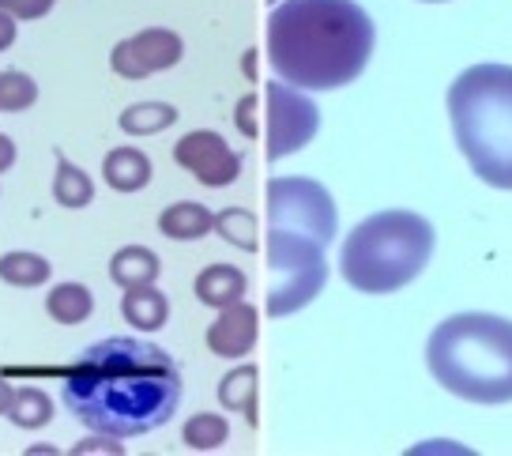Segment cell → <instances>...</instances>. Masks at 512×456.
I'll list each match as a JSON object with an SVG mask.
<instances>
[{"label":"cell","mask_w":512,"mask_h":456,"mask_svg":"<svg viewBox=\"0 0 512 456\" xmlns=\"http://www.w3.org/2000/svg\"><path fill=\"white\" fill-rule=\"evenodd\" d=\"M268 4H279V0H268Z\"/></svg>","instance_id":"32"},{"label":"cell","mask_w":512,"mask_h":456,"mask_svg":"<svg viewBox=\"0 0 512 456\" xmlns=\"http://www.w3.org/2000/svg\"><path fill=\"white\" fill-rule=\"evenodd\" d=\"M177 121V110L170 102H136L121 114V132L128 136H155V132L170 129Z\"/></svg>","instance_id":"21"},{"label":"cell","mask_w":512,"mask_h":456,"mask_svg":"<svg viewBox=\"0 0 512 456\" xmlns=\"http://www.w3.org/2000/svg\"><path fill=\"white\" fill-rule=\"evenodd\" d=\"M72 453H76V456H83V453H121V445H117V438H113V434H102V438L80 441Z\"/></svg>","instance_id":"28"},{"label":"cell","mask_w":512,"mask_h":456,"mask_svg":"<svg viewBox=\"0 0 512 456\" xmlns=\"http://www.w3.org/2000/svg\"><path fill=\"white\" fill-rule=\"evenodd\" d=\"M260 340V321L249 302H230L208 328V347L219 359H245Z\"/></svg>","instance_id":"11"},{"label":"cell","mask_w":512,"mask_h":456,"mask_svg":"<svg viewBox=\"0 0 512 456\" xmlns=\"http://www.w3.org/2000/svg\"><path fill=\"white\" fill-rule=\"evenodd\" d=\"M159 276H162V261L147 249V245H125V249H117V253H113L110 279L121 287V291H132V287H151Z\"/></svg>","instance_id":"13"},{"label":"cell","mask_w":512,"mask_h":456,"mask_svg":"<svg viewBox=\"0 0 512 456\" xmlns=\"http://www.w3.org/2000/svg\"><path fill=\"white\" fill-rule=\"evenodd\" d=\"M426 4H437V0H426Z\"/></svg>","instance_id":"33"},{"label":"cell","mask_w":512,"mask_h":456,"mask_svg":"<svg viewBox=\"0 0 512 456\" xmlns=\"http://www.w3.org/2000/svg\"><path fill=\"white\" fill-rule=\"evenodd\" d=\"M226 438H230V426H226L223 415H211V411H200V415H192L189 423L181 426V441L189 445L192 453H211Z\"/></svg>","instance_id":"23"},{"label":"cell","mask_w":512,"mask_h":456,"mask_svg":"<svg viewBox=\"0 0 512 456\" xmlns=\"http://www.w3.org/2000/svg\"><path fill=\"white\" fill-rule=\"evenodd\" d=\"M102 174H106V185L117 193H140L151 181V159L140 147H113L102 159Z\"/></svg>","instance_id":"12"},{"label":"cell","mask_w":512,"mask_h":456,"mask_svg":"<svg viewBox=\"0 0 512 456\" xmlns=\"http://www.w3.org/2000/svg\"><path fill=\"white\" fill-rule=\"evenodd\" d=\"M256 389H260V370L256 366H238L219 381V400L226 411H238L249 419V426H256Z\"/></svg>","instance_id":"17"},{"label":"cell","mask_w":512,"mask_h":456,"mask_svg":"<svg viewBox=\"0 0 512 456\" xmlns=\"http://www.w3.org/2000/svg\"><path fill=\"white\" fill-rule=\"evenodd\" d=\"M174 163L181 170H189L192 178L200 181V185H208V189L234 185L241 174V155L211 129L185 132L174 144Z\"/></svg>","instance_id":"9"},{"label":"cell","mask_w":512,"mask_h":456,"mask_svg":"<svg viewBox=\"0 0 512 456\" xmlns=\"http://www.w3.org/2000/svg\"><path fill=\"white\" fill-rule=\"evenodd\" d=\"M8 419H12L19 430H38V426H46L49 419H53V400H49L42 389L23 385V389H16V396H12Z\"/></svg>","instance_id":"22"},{"label":"cell","mask_w":512,"mask_h":456,"mask_svg":"<svg viewBox=\"0 0 512 456\" xmlns=\"http://www.w3.org/2000/svg\"><path fill=\"white\" fill-rule=\"evenodd\" d=\"M268 200V227L298 230L317 238L320 245L336 242L339 215L332 193L313 178H272L264 189Z\"/></svg>","instance_id":"7"},{"label":"cell","mask_w":512,"mask_h":456,"mask_svg":"<svg viewBox=\"0 0 512 456\" xmlns=\"http://www.w3.org/2000/svg\"><path fill=\"white\" fill-rule=\"evenodd\" d=\"M430 219L418 212H377L362 219L339 249V272L362 294L403 291L433 257Z\"/></svg>","instance_id":"5"},{"label":"cell","mask_w":512,"mask_h":456,"mask_svg":"<svg viewBox=\"0 0 512 456\" xmlns=\"http://www.w3.org/2000/svg\"><path fill=\"white\" fill-rule=\"evenodd\" d=\"M61 400L68 415L95 434L140 438L174 419L181 370L159 343L113 336L91 343L68 366Z\"/></svg>","instance_id":"1"},{"label":"cell","mask_w":512,"mask_h":456,"mask_svg":"<svg viewBox=\"0 0 512 456\" xmlns=\"http://www.w3.org/2000/svg\"><path fill=\"white\" fill-rule=\"evenodd\" d=\"M317 238L298 230L268 227L264 253H268V317H287L305 310L328 283V261Z\"/></svg>","instance_id":"6"},{"label":"cell","mask_w":512,"mask_h":456,"mask_svg":"<svg viewBox=\"0 0 512 456\" xmlns=\"http://www.w3.org/2000/svg\"><path fill=\"white\" fill-rule=\"evenodd\" d=\"M16 16H8V12H0V53L8 46H16Z\"/></svg>","instance_id":"29"},{"label":"cell","mask_w":512,"mask_h":456,"mask_svg":"<svg viewBox=\"0 0 512 456\" xmlns=\"http://www.w3.org/2000/svg\"><path fill=\"white\" fill-rule=\"evenodd\" d=\"M377 27L354 0H279L268 16V65L302 91H336L366 72Z\"/></svg>","instance_id":"2"},{"label":"cell","mask_w":512,"mask_h":456,"mask_svg":"<svg viewBox=\"0 0 512 456\" xmlns=\"http://www.w3.org/2000/svg\"><path fill=\"white\" fill-rule=\"evenodd\" d=\"M215 234H219L223 242L245 249V253H256V245H260L256 215L245 212V208H226V212L215 215Z\"/></svg>","instance_id":"24"},{"label":"cell","mask_w":512,"mask_h":456,"mask_svg":"<svg viewBox=\"0 0 512 456\" xmlns=\"http://www.w3.org/2000/svg\"><path fill=\"white\" fill-rule=\"evenodd\" d=\"M95 310V294L87 291L83 283H57L46 294V313L57 325H83Z\"/></svg>","instance_id":"18"},{"label":"cell","mask_w":512,"mask_h":456,"mask_svg":"<svg viewBox=\"0 0 512 456\" xmlns=\"http://www.w3.org/2000/svg\"><path fill=\"white\" fill-rule=\"evenodd\" d=\"M12 396H16V389L0 377V415H8V408H12Z\"/></svg>","instance_id":"31"},{"label":"cell","mask_w":512,"mask_h":456,"mask_svg":"<svg viewBox=\"0 0 512 456\" xmlns=\"http://www.w3.org/2000/svg\"><path fill=\"white\" fill-rule=\"evenodd\" d=\"M241 294H245V276L234 264H208L196 276V298L211 310H223L230 302H238Z\"/></svg>","instance_id":"16"},{"label":"cell","mask_w":512,"mask_h":456,"mask_svg":"<svg viewBox=\"0 0 512 456\" xmlns=\"http://www.w3.org/2000/svg\"><path fill=\"white\" fill-rule=\"evenodd\" d=\"M53 272V264L38 253H27V249H16V253H4L0 257V279L8 287H42Z\"/></svg>","instance_id":"20"},{"label":"cell","mask_w":512,"mask_h":456,"mask_svg":"<svg viewBox=\"0 0 512 456\" xmlns=\"http://www.w3.org/2000/svg\"><path fill=\"white\" fill-rule=\"evenodd\" d=\"M53 200L64 208H87L95 200V181L83 174L72 159L57 155V178H53Z\"/></svg>","instance_id":"19"},{"label":"cell","mask_w":512,"mask_h":456,"mask_svg":"<svg viewBox=\"0 0 512 456\" xmlns=\"http://www.w3.org/2000/svg\"><path fill=\"white\" fill-rule=\"evenodd\" d=\"M456 147L494 189L512 193V65H475L448 87Z\"/></svg>","instance_id":"4"},{"label":"cell","mask_w":512,"mask_h":456,"mask_svg":"<svg viewBox=\"0 0 512 456\" xmlns=\"http://www.w3.org/2000/svg\"><path fill=\"white\" fill-rule=\"evenodd\" d=\"M234 121H238L241 136H249V140H256V132H260V121H256V95H245L238 102V114H234Z\"/></svg>","instance_id":"27"},{"label":"cell","mask_w":512,"mask_h":456,"mask_svg":"<svg viewBox=\"0 0 512 456\" xmlns=\"http://www.w3.org/2000/svg\"><path fill=\"white\" fill-rule=\"evenodd\" d=\"M53 4L57 0H0V12H8V16L16 19H38L46 16Z\"/></svg>","instance_id":"26"},{"label":"cell","mask_w":512,"mask_h":456,"mask_svg":"<svg viewBox=\"0 0 512 456\" xmlns=\"http://www.w3.org/2000/svg\"><path fill=\"white\" fill-rule=\"evenodd\" d=\"M38 102V83L27 72H0V114H23Z\"/></svg>","instance_id":"25"},{"label":"cell","mask_w":512,"mask_h":456,"mask_svg":"<svg viewBox=\"0 0 512 456\" xmlns=\"http://www.w3.org/2000/svg\"><path fill=\"white\" fill-rule=\"evenodd\" d=\"M181 38L166 27H147L136 38H125L117 42L110 53V65L121 80H144L151 72H162V68H174L181 61Z\"/></svg>","instance_id":"10"},{"label":"cell","mask_w":512,"mask_h":456,"mask_svg":"<svg viewBox=\"0 0 512 456\" xmlns=\"http://www.w3.org/2000/svg\"><path fill=\"white\" fill-rule=\"evenodd\" d=\"M12 166H16V144L0 132V174H4V170H12Z\"/></svg>","instance_id":"30"},{"label":"cell","mask_w":512,"mask_h":456,"mask_svg":"<svg viewBox=\"0 0 512 456\" xmlns=\"http://www.w3.org/2000/svg\"><path fill=\"white\" fill-rule=\"evenodd\" d=\"M121 317L132 328H140V332H155V328L170 321V302H166V294L155 283L151 287H132L121 298Z\"/></svg>","instance_id":"15"},{"label":"cell","mask_w":512,"mask_h":456,"mask_svg":"<svg viewBox=\"0 0 512 456\" xmlns=\"http://www.w3.org/2000/svg\"><path fill=\"white\" fill-rule=\"evenodd\" d=\"M159 230L174 242H196V238L215 230V212H208L196 200H177L159 215Z\"/></svg>","instance_id":"14"},{"label":"cell","mask_w":512,"mask_h":456,"mask_svg":"<svg viewBox=\"0 0 512 456\" xmlns=\"http://www.w3.org/2000/svg\"><path fill=\"white\" fill-rule=\"evenodd\" d=\"M264 136H268V163H279L294 151H302L320 129V110L313 98L302 95V87L275 76L264 87Z\"/></svg>","instance_id":"8"},{"label":"cell","mask_w":512,"mask_h":456,"mask_svg":"<svg viewBox=\"0 0 512 456\" xmlns=\"http://www.w3.org/2000/svg\"><path fill=\"white\" fill-rule=\"evenodd\" d=\"M426 366L445 392L471 404L512 400V321L497 313H456L430 332Z\"/></svg>","instance_id":"3"}]
</instances>
